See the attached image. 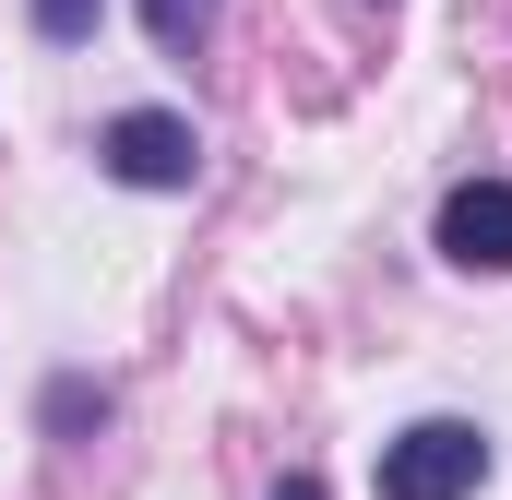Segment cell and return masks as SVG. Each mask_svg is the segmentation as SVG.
<instances>
[{
    "label": "cell",
    "mask_w": 512,
    "mask_h": 500,
    "mask_svg": "<svg viewBox=\"0 0 512 500\" xmlns=\"http://www.w3.org/2000/svg\"><path fill=\"white\" fill-rule=\"evenodd\" d=\"M477 477H489L477 417H417L405 441H382V500H477Z\"/></svg>",
    "instance_id": "obj_1"
},
{
    "label": "cell",
    "mask_w": 512,
    "mask_h": 500,
    "mask_svg": "<svg viewBox=\"0 0 512 500\" xmlns=\"http://www.w3.org/2000/svg\"><path fill=\"white\" fill-rule=\"evenodd\" d=\"M108 179H131V191H191V167H203V143H191V120H167V108H131V120H108Z\"/></svg>",
    "instance_id": "obj_2"
},
{
    "label": "cell",
    "mask_w": 512,
    "mask_h": 500,
    "mask_svg": "<svg viewBox=\"0 0 512 500\" xmlns=\"http://www.w3.org/2000/svg\"><path fill=\"white\" fill-rule=\"evenodd\" d=\"M441 250H453L465 274H512V179H465V191L441 203Z\"/></svg>",
    "instance_id": "obj_3"
},
{
    "label": "cell",
    "mask_w": 512,
    "mask_h": 500,
    "mask_svg": "<svg viewBox=\"0 0 512 500\" xmlns=\"http://www.w3.org/2000/svg\"><path fill=\"white\" fill-rule=\"evenodd\" d=\"M227 0H143V24H155V48H191L203 24H215Z\"/></svg>",
    "instance_id": "obj_4"
},
{
    "label": "cell",
    "mask_w": 512,
    "mask_h": 500,
    "mask_svg": "<svg viewBox=\"0 0 512 500\" xmlns=\"http://www.w3.org/2000/svg\"><path fill=\"white\" fill-rule=\"evenodd\" d=\"M36 36H60V48L96 36V0H36Z\"/></svg>",
    "instance_id": "obj_5"
},
{
    "label": "cell",
    "mask_w": 512,
    "mask_h": 500,
    "mask_svg": "<svg viewBox=\"0 0 512 500\" xmlns=\"http://www.w3.org/2000/svg\"><path fill=\"white\" fill-rule=\"evenodd\" d=\"M274 500H322V477H286V489H274Z\"/></svg>",
    "instance_id": "obj_6"
}]
</instances>
